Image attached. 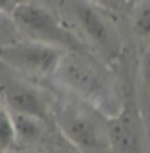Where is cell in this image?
<instances>
[{"mask_svg": "<svg viewBox=\"0 0 150 153\" xmlns=\"http://www.w3.org/2000/svg\"><path fill=\"white\" fill-rule=\"evenodd\" d=\"M140 74H141L144 85L150 88V47L143 53L141 62H140Z\"/></svg>", "mask_w": 150, "mask_h": 153, "instance_id": "obj_11", "label": "cell"}, {"mask_svg": "<svg viewBox=\"0 0 150 153\" xmlns=\"http://www.w3.org/2000/svg\"><path fill=\"white\" fill-rule=\"evenodd\" d=\"M53 78L69 96L96 108L108 118L115 116L122 106L115 76L106 62L87 49L65 52Z\"/></svg>", "mask_w": 150, "mask_h": 153, "instance_id": "obj_1", "label": "cell"}, {"mask_svg": "<svg viewBox=\"0 0 150 153\" xmlns=\"http://www.w3.org/2000/svg\"><path fill=\"white\" fill-rule=\"evenodd\" d=\"M7 21H10V16H9L6 12H3V10L0 9V33H1V30L4 28V25H6Z\"/></svg>", "mask_w": 150, "mask_h": 153, "instance_id": "obj_12", "label": "cell"}, {"mask_svg": "<svg viewBox=\"0 0 150 153\" xmlns=\"http://www.w3.org/2000/svg\"><path fill=\"white\" fill-rule=\"evenodd\" d=\"M65 15L74 25V33H81V41L85 47L96 52V56L103 62H111L121 53L119 33L97 3L91 1H63ZM78 36V34H76Z\"/></svg>", "mask_w": 150, "mask_h": 153, "instance_id": "obj_4", "label": "cell"}, {"mask_svg": "<svg viewBox=\"0 0 150 153\" xmlns=\"http://www.w3.org/2000/svg\"><path fill=\"white\" fill-rule=\"evenodd\" d=\"M108 124L112 153H144L141 121L128 97L122 100L119 112L108 118Z\"/></svg>", "mask_w": 150, "mask_h": 153, "instance_id": "obj_7", "label": "cell"}, {"mask_svg": "<svg viewBox=\"0 0 150 153\" xmlns=\"http://www.w3.org/2000/svg\"><path fill=\"white\" fill-rule=\"evenodd\" d=\"M15 147V128L9 109L0 102V153H7Z\"/></svg>", "mask_w": 150, "mask_h": 153, "instance_id": "obj_9", "label": "cell"}, {"mask_svg": "<svg viewBox=\"0 0 150 153\" xmlns=\"http://www.w3.org/2000/svg\"><path fill=\"white\" fill-rule=\"evenodd\" d=\"M9 16L22 40L47 44L65 52L87 49L59 13L41 3L16 1Z\"/></svg>", "mask_w": 150, "mask_h": 153, "instance_id": "obj_3", "label": "cell"}, {"mask_svg": "<svg viewBox=\"0 0 150 153\" xmlns=\"http://www.w3.org/2000/svg\"><path fill=\"white\" fill-rule=\"evenodd\" d=\"M65 50L19 40L0 46V63L12 72L36 78L55 76Z\"/></svg>", "mask_w": 150, "mask_h": 153, "instance_id": "obj_5", "label": "cell"}, {"mask_svg": "<svg viewBox=\"0 0 150 153\" xmlns=\"http://www.w3.org/2000/svg\"><path fill=\"white\" fill-rule=\"evenodd\" d=\"M37 153H68V152H59V150H44V152H37Z\"/></svg>", "mask_w": 150, "mask_h": 153, "instance_id": "obj_13", "label": "cell"}, {"mask_svg": "<svg viewBox=\"0 0 150 153\" xmlns=\"http://www.w3.org/2000/svg\"><path fill=\"white\" fill-rule=\"evenodd\" d=\"M132 28L138 37L150 36V0L141 1L134 7L132 13Z\"/></svg>", "mask_w": 150, "mask_h": 153, "instance_id": "obj_10", "label": "cell"}, {"mask_svg": "<svg viewBox=\"0 0 150 153\" xmlns=\"http://www.w3.org/2000/svg\"><path fill=\"white\" fill-rule=\"evenodd\" d=\"M12 119L15 128V147H36L44 140L47 131L46 121L22 114H12Z\"/></svg>", "mask_w": 150, "mask_h": 153, "instance_id": "obj_8", "label": "cell"}, {"mask_svg": "<svg viewBox=\"0 0 150 153\" xmlns=\"http://www.w3.org/2000/svg\"><path fill=\"white\" fill-rule=\"evenodd\" d=\"M59 133L78 153H112L108 116L69 96L53 111Z\"/></svg>", "mask_w": 150, "mask_h": 153, "instance_id": "obj_2", "label": "cell"}, {"mask_svg": "<svg viewBox=\"0 0 150 153\" xmlns=\"http://www.w3.org/2000/svg\"><path fill=\"white\" fill-rule=\"evenodd\" d=\"M0 99L12 114L36 116L46 122L53 115L52 94L43 87L15 76L12 71L0 74Z\"/></svg>", "mask_w": 150, "mask_h": 153, "instance_id": "obj_6", "label": "cell"}]
</instances>
